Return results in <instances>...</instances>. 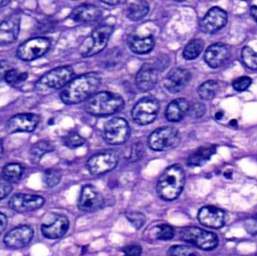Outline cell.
Segmentation results:
<instances>
[{"instance_id": "obj_21", "label": "cell", "mask_w": 257, "mask_h": 256, "mask_svg": "<svg viewBox=\"0 0 257 256\" xmlns=\"http://www.w3.org/2000/svg\"><path fill=\"white\" fill-rule=\"evenodd\" d=\"M159 71L154 65L145 63L141 67L136 76V84L140 91L154 90L158 82Z\"/></svg>"}, {"instance_id": "obj_14", "label": "cell", "mask_w": 257, "mask_h": 256, "mask_svg": "<svg viewBox=\"0 0 257 256\" xmlns=\"http://www.w3.org/2000/svg\"><path fill=\"white\" fill-rule=\"evenodd\" d=\"M45 201V198L40 195L18 193L10 198L9 206L18 213H28L42 208Z\"/></svg>"}, {"instance_id": "obj_12", "label": "cell", "mask_w": 257, "mask_h": 256, "mask_svg": "<svg viewBox=\"0 0 257 256\" xmlns=\"http://www.w3.org/2000/svg\"><path fill=\"white\" fill-rule=\"evenodd\" d=\"M105 204L102 194L92 185H84L78 199V208L85 213H93L103 207Z\"/></svg>"}, {"instance_id": "obj_50", "label": "cell", "mask_w": 257, "mask_h": 256, "mask_svg": "<svg viewBox=\"0 0 257 256\" xmlns=\"http://www.w3.org/2000/svg\"><path fill=\"white\" fill-rule=\"evenodd\" d=\"M10 3L11 1H9V0H3V1L0 0V9L5 7V6H7L8 5L10 4Z\"/></svg>"}, {"instance_id": "obj_4", "label": "cell", "mask_w": 257, "mask_h": 256, "mask_svg": "<svg viewBox=\"0 0 257 256\" xmlns=\"http://www.w3.org/2000/svg\"><path fill=\"white\" fill-rule=\"evenodd\" d=\"M73 76L74 70L71 66L55 68L39 78L35 85V90L39 93H47L64 88L72 81Z\"/></svg>"}, {"instance_id": "obj_55", "label": "cell", "mask_w": 257, "mask_h": 256, "mask_svg": "<svg viewBox=\"0 0 257 256\" xmlns=\"http://www.w3.org/2000/svg\"><path fill=\"white\" fill-rule=\"evenodd\" d=\"M231 125H232V126H236L237 125V121L236 120H232V121H231Z\"/></svg>"}, {"instance_id": "obj_42", "label": "cell", "mask_w": 257, "mask_h": 256, "mask_svg": "<svg viewBox=\"0 0 257 256\" xmlns=\"http://www.w3.org/2000/svg\"><path fill=\"white\" fill-rule=\"evenodd\" d=\"M144 147L142 143L139 142L134 144L132 147L131 152H130V156L128 157L130 162H134L141 160L143 157L144 155Z\"/></svg>"}, {"instance_id": "obj_1", "label": "cell", "mask_w": 257, "mask_h": 256, "mask_svg": "<svg viewBox=\"0 0 257 256\" xmlns=\"http://www.w3.org/2000/svg\"><path fill=\"white\" fill-rule=\"evenodd\" d=\"M102 84L97 72L84 74L72 79L60 92V97L66 105H76L96 94Z\"/></svg>"}, {"instance_id": "obj_48", "label": "cell", "mask_w": 257, "mask_h": 256, "mask_svg": "<svg viewBox=\"0 0 257 256\" xmlns=\"http://www.w3.org/2000/svg\"><path fill=\"white\" fill-rule=\"evenodd\" d=\"M9 69V65L6 62L0 61V81L4 79L5 74Z\"/></svg>"}, {"instance_id": "obj_2", "label": "cell", "mask_w": 257, "mask_h": 256, "mask_svg": "<svg viewBox=\"0 0 257 256\" xmlns=\"http://www.w3.org/2000/svg\"><path fill=\"white\" fill-rule=\"evenodd\" d=\"M184 168L180 165H173L165 170L157 185L159 197L166 201L176 199L181 195L185 184Z\"/></svg>"}, {"instance_id": "obj_36", "label": "cell", "mask_w": 257, "mask_h": 256, "mask_svg": "<svg viewBox=\"0 0 257 256\" xmlns=\"http://www.w3.org/2000/svg\"><path fill=\"white\" fill-rule=\"evenodd\" d=\"M85 139L76 132H69L63 138V144L69 149H76L85 143Z\"/></svg>"}, {"instance_id": "obj_34", "label": "cell", "mask_w": 257, "mask_h": 256, "mask_svg": "<svg viewBox=\"0 0 257 256\" xmlns=\"http://www.w3.org/2000/svg\"><path fill=\"white\" fill-rule=\"evenodd\" d=\"M61 178V172L60 170L56 169V168H49L44 173V183L48 188L55 187L60 183Z\"/></svg>"}, {"instance_id": "obj_15", "label": "cell", "mask_w": 257, "mask_h": 256, "mask_svg": "<svg viewBox=\"0 0 257 256\" xmlns=\"http://www.w3.org/2000/svg\"><path fill=\"white\" fill-rule=\"evenodd\" d=\"M34 231L30 225H21L13 228L5 236L6 247L12 249H20L27 246L33 240Z\"/></svg>"}, {"instance_id": "obj_52", "label": "cell", "mask_w": 257, "mask_h": 256, "mask_svg": "<svg viewBox=\"0 0 257 256\" xmlns=\"http://www.w3.org/2000/svg\"><path fill=\"white\" fill-rule=\"evenodd\" d=\"M223 113L221 112V111H219V112H217V114H215V118L217 119V120H220V119L223 117Z\"/></svg>"}, {"instance_id": "obj_9", "label": "cell", "mask_w": 257, "mask_h": 256, "mask_svg": "<svg viewBox=\"0 0 257 256\" xmlns=\"http://www.w3.org/2000/svg\"><path fill=\"white\" fill-rule=\"evenodd\" d=\"M118 162L119 155L117 152L105 150L90 156L86 166L92 175L98 176L113 171Z\"/></svg>"}, {"instance_id": "obj_41", "label": "cell", "mask_w": 257, "mask_h": 256, "mask_svg": "<svg viewBox=\"0 0 257 256\" xmlns=\"http://www.w3.org/2000/svg\"><path fill=\"white\" fill-rule=\"evenodd\" d=\"M251 84V78L247 76H242L234 80L232 82V87L236 91L242 92L247 90Z\"/></svg>"}, {"instance_id": "obj_18", "label": "cell", "mask_w": 257, "mask_h": 256, "mask_svg": "<svg viewBox=\"0 0 257 256\" xmlns=\"http://www.w3.org/2000/svg\"><path fill=\"white\" fill-rule=\"evenodd\" d=\"M232 52L229 45L226 44L215 43L208 47L204 54L205 63L212 68L217 69L224 66L230 60Z\"/></svg>"}, {"instance_id": "obj_40", "label": "cell", "mask_w": 257, "mask_h": 256, "mask_svg": "<svg viewBox=\"0 0 257 256\" xmlns=\"http://www.w3.org/2000/svg\"><path fill=\"white\" fill-rule=\"evenodd\" d=\"M206 112V107L202 102H196L189 108V115L193 119L202 118Z\"/></svg>"}, {"instance_id": "obj_13", "label": "cell", "mask_w": 257, "mask_h": 256, "mask_svg": "<svg viewBox=\"0 0 257 256\" xmlns=\"http://www.w3.org/2000/svg\"><path fill=\"white\" fill-rule=\"evenodd\" d=\"M39 121V116L33 113L16 114L8 120L6 124V131L9 134L32 132L36 129Z\"/></svg>"}, {"instance_id": "obj_29", "label": "cell", "mask_w": 257, "mask_h": 256, "mask_svg": "<svg viewBox=\"0 0 257 256\" xmlns=\"http://www.w3.org/2000/svg\"><path fill=\"white\" fill-rule=\"evenodd\" d=\"M150 6L148 2L138 1L135 3H132L128 6L127 12H126V16L130 21H140L142 18H145L148 12H149Z\"/></svg>"}, {"instance_id": "obj_45", "label": "cell", "mask_w": 257, "mask_h": 256, "mask_svg": "<svg viewBox=\"0 0 257 256\" xmlns=\"http://www.w3.org/2000/svg\"><path fill=\"white\" fill-rule=\"evenodd\" d=\"M246 231L251 234V235H256L257 234V215L253 217L249 218L245 221L244 223Z\"/></svg>"}, {"instance_id": "obj_26", "label": "cell", "mask_w": 257, "mask_h": 256, "mask_svg": "<svg viewBox=\"0 0 257 256\" xmlns=\"http://www.w3.org/2000/svg\"><path fill=\"white\" fill-rule=\"evenodd\" d=\"M215 152L214 146H202L189 156L187 160V165L190 167L202 166L211 159Z\"/></svg>"}, {"instance_id": "obj_46", "label": "cell", "mask_w": 257, "mask_h": 256, "mask_svg": "<svg viewBox=\"0 0 257 256\" xmlns=\"http://www.w3.org/2000/svg\"><path fill=\"white\" fill-rule=\"evenodd\" d=\"M169 63V57L163 55V57H160V58L157 59V62H156V64L154 65V66L158 69V71H163L168 67Z\"/></svg>"}, {"instance_id": "obj_20", "label": "cell", "mask_w": 257, "mask_h": 256, "mask_svg": "<svg viewBox=\"0 0 257 256\" xmlns=\"http://www.w3.org/2000/svg\"><path fill=\"white\" fill-rule=\"evenodd\" d=\"M198 220L204 226L208 228H222L226 223V213L221 209L214 206H205L199 210Z\"/></svg>"}, {"instance_id": "obj_16", "label": "cell", "mask_w": 257, "mask_h": 256, "mask_svg": "<svg viewBox=\"0 0 257 256\" xmlns=\"http://www.w3.org/2000/svg\"><path fill=\"white\" fill-rule=\"evenodd\" d=\"M227 13L219 7H213L208 11L199 23L201 31L205 34H214L226 26Z\"/></svg>"}, {"instance_id": "obj_37", "label": "cell", "mask_w": 257, "mask_h": 256, "mask_svg": "<svg viewBox=\"0 0 257 256\" xmlns=\"http://www.w3.org/2000/svg\"><path fill=\"white\" fill-rule=\"evenodd\" d=\"M241 58L245 66L252 70L257 71V53L250 47H244L241 52Z\"/></svg>"}, {"instance_id": "obj_27", "label": "cell", "mask_w": 257, "mask_h": 256, "mask_svg": "<svg viewBox=\"0 0 257 256\" xmlns=\"http://www.w3.org/2000/svg\"><path fill=\"white\" fill-rule=\"evenodd\" d=\"M54 150V145L51 141H45V140L37 141L30 149V162L33 164L39 163L45 154L51 153Z\"/></svg>"}, {"instance_id": "obj_25", "label": "cell", "mask_w": 257, "mask_h": 256, "mask_svg": "<svg viewBox=\"0 0 257 256\" xmlns=\"http://www.w3.org/2000/svg\"><path fill=\"white\" fill-rule=\"evenodd\" d=\"M128 45L133 53L143 55L149 54L153 51L155 46V41L152 36H139L134 35L128 39Z\"/></svg>"}, {"instance_id": "obj_11", "label": "cell", "mask_w": 257, "mask_h": 256, "mask_svg": "<svg viewBox=\"0 0 257 256\" xmlns=\"http://www.w3.org/2000/svg\"><path fill=\"white\" fill-rule=\"evenodd\" d=\"M49 38L37 37L29 39L20 45L17 50V57L23 61H33L45 55L51 48Z\"/></svg>"}, {"instance_id": "obj_51", "label": "cell", "mask_w": 257, "mask_h": 256, "mask_svg": "<svg viewBox=\"0 0 257 256\" xmlns=\"http://www.w3.org/2000/svg\"><path fill=\"white\" fill-rule=\"evenodd\" d=\"M102 3H106V4L109 5V6H116L118 4L120 1H102Z\"/></svg>"}, {"instance_id": "obj_24", "label": "cell", "mask_w": 257, "mask_h": 256, "mask_svg": "<svg viewBox=\"0 0 257 256\" xmlns=\"http://www.w3.org/2000/svg\"><path fill=\"white\" fill-rule=\"evenodd\" d=\"M190 105L187 99L179 98L171 102L166 108L165 116L169 122L177 123L181 121L188 113Z\"/></svg>"}, {"instance_id": "obj_31", "label": "cell", "mask_w": 257, "mask_h": 256, "mask_svg": "<svg viewBox=\"0 0 257 256\" xmlns=\"http://www.w3.org/2000/svg\"><path fill=\"white\" fill-rule=\"evenodd\" d=\"M205 46V42L202 39L190 41L183 51V57L185 60H193L197 58Z\"/></svg>"}, {"instance_id": "obj_28", "label": "cell", "mask_w": 257, "mask_h": 256, "mask_svg": "<svg viewBox=\"0 0 257 256\" xmlns=\"http://www.w3.org/2000/svg\"><path fill=\"white\" fill-rule=\"evenodd\" d=\"M24 173V168L18 163H10L6 165L2 171V177L6 181L12 183H17L22 178Z\"/></svg>"}, {"instance_id": "obj_35", "label": "cell", "mask_w": 257, "mask_h": 256, "mask_svg": "<svg viewBox=\"0 0 257 256\" xmlns=\"http://www.w3.org/2000/svg\"><path fill=\"white\" fill-rule=\"evenodd\" d=\"M28 78V74L21 72L18 69H9L4 75V80L7 84H19Z\"/></svg>"}, {"instance_id": "obj_22", "label": "cell", "mask_w": 257, "mask_h": 256, "mask_svg": "<svg viewBox=\"0 0 257 256\" xmlns=\"http://www.w3.org/2000/svg\"><path fill=\"white\" fill-rule=\"evenodd\" d=\"M102 15V9L98 6L91 4H83L72 10L69 18L74 22L86 24L98 21Z\"/></svg>"}, {"instance_id": "obj_5", "label": "cell", "mask_w": 257, "mask_h": 256, "mask_svg": "<svg viewBox=\"0 0 257 256\" xmlns=\"http://www.w3.org/2000/svg\"><path fill=\"white\" fill-rule=\"evenodd\" d=\"M114 31V27L103 25L96 27L80 45L79 53L83 57L96 55L105 49Z\"/></svg>"}, {"instance_id": "obj_10", "label": "cell", "mask_w": 257, "mask_h": 256, "mask_svg": "<svg viewBox=\"0 0 257 256\" xmlns=\"http://www.w3.org/2000/svg\"><path fill=\"white\" fill-rule=\"evenodd\" d=\"M160 111V103L152 97L141 99L132 110L133 121L140 126L151 124L157 119Z\"/></svg>"}, {"instance_id": "obj_23", "label": "cell", "mask_w": 257, "mask_h": 256, "mask_svg": "<svg viewBox=\"0 0 257 256\" xmlns=\"http://www.w3.org/2000/svg\"><path fill=\"white\" fill-rule=\"evenodd\" d=\"M69 228V221L63 215L57 216L55 220L51 224H43L41 226V232L47 239L55 240L64 236Z\"/></svg>"}, {"instance_id": "obj_38", "label": "cell", "mask_w": 257, "mask_h": 256, "mask_svg": "<svg viewBox=\"0 0 257 256\" xmlns=\"http://www.w3.org/2000/svg\"><path fill=\"white\" fill-rule=\"evenodd\" d=\"M121 57V51L118 48H113V49L109 50L108 53L104 56L102 64L105 67H113L120 61Z\"/></svg>"}, {"instance_id": "obj_3", "label": "cell", "mask_w": 257, "mask_h": 256, "mask_svg": "<svg viewBox=\"0 0 257 256\" xmlns=\"http://www.w3.org/2000/svg\"><path fill=\"white\" fill-rule=\"evenodd\" d=\"M123 97L111 92L96 93L86 101L84 109L88 114L97 117L111 115L119 112L124 107Z\"/></svg>"}, {"instance_id": "obj_6", "label": "cell", "mask_w": 257, "mask_h": 256, "mask_svg": "<svg viewBox=\"0 0 257 256\" xmlns=\"http://www.w3.org/2000/svg\"><path fill=\"white\" fill-rule=\"evenodd\" d=\"M179 237L182 241L205 251L213 250L217 248L219 243L217 234L197 227L183 228L180 231Z\"/></svg>"}, {"instance_id": "obj_43", "label": "cell", "mask_w": 257, "mask_h": 256, "mask_svg": "<svg viewBox=\"0 0 257 256\" xmlns=\"http://www.w3.org/2000/svg\"><path fill=\"white\" fill-rule=\"evenodd\" d=\"M13 190V186L3 177H0V201L6 198Z\"/></svg>"}, {"instance_id": "obj_47", "label": "cell", "mask_w": 257, "mask_h": 256, "mask_svg": "<svg viewBox=\"0 0 257 256\" xmlns=\"http://www.w3.org/2000/svg\"><path fill=\"white\" fill-rule=\"evenodd\" d=\"M7 216H6L4 213L0 212V235H1L3 231L6 230V227H7Z\"/></svg>"}, {"instance_id": "obj_54", "label": "cell", "mask_w": 257, "mask_h": 256, "mask_svg": "<svg viewBox=\"0 0 257 256\" xmlns=\"http://www.w3.org/2000/svg\"><path fill=\"white\" fill-rule=\"evenodd\" d=\"M224 176L226 177H230L232 176V172L229 173L228 171H226L224 174Z\"/></svg>"}, {"instance_id": "obj_53", "label": "cell", "mask_w": 257, "mask_h": 256, "mask_svg": "<svg viewBox=\"0 0 257 256\" xmlns=\"http://www.w3.org/2000/svg\"><path fill=\"white\" fill-rule=\"evenodd\" d=\"M3 153V144L2 140L0 139V154Z\"/></svg>"}, {"instance_id": "obj_8", "label": "cell", "mask_w": 257, "mask_h": 256, "mask_svg": "<svg viewBox=\"0 0 257 256\" xmlns=\"http://www.w3.org/2000/svg\"><path fill=\"white\" fill-rule=\"evenodd\" d=\"M130 135V126L127 121L121 117H114L108 120L102 129V138L110 145L124 144Z\"/></svg>"}, {"instance_id": "obj_7", "label": "cell", "mask_w": 257, "mask_h": 256, "mask_svg": "<svg viewBox=\"0 0 257 256\" xmlns=\"http://www.w3.org/2000/svg\"><path fill=\"white\" fill-rule=\"evenodd\" d=\"M181 139V134L178 129L172 126H164L151 134L148 145L154 151H168L178 147Z\"/></svg>"}, {"instance_id": "obj_39", "label": "cell", "mask_w": 257, "mask_h": 256, "mask_svg": "<svg viewBox=\"0 0 257 256\" xmlns=\"http://www.w3.org/2000/svg\"><path fill=\"white\" fill-rule=\"evenodd\" d=\"M126 217L130 224L137 230L142 228L146 222V216L142 212H128L126 213Z\"/></svg>"}, {"instance_id": "obj_30", "label": "cell", "mask_w": 257, "mask_h": 256, "mask_svg": "<svg viewBox=\"0 0 257 256\" xmlns=\"http://www.w3.org/2000/svg\"><path fill=\"white\" fill-rule=\"evenodd\" d=\"M220 90L218 82L216 81H206L203 83L198 89V93L201 99L205 101L212 100L217 96Z\"/></svg>"}, {"instance_id": "obj_19", "label": "cell", "mask_w": 257, "mask_h": 256, "mask_svg": "<svg viewBox=\"0 0 257 256\" xmlns=\"http://www.w3.org/2000/svg\"><path fill=\"white\" fill-rule=\"evenodd\" d=\"M191 78V74L187 69L174 68L166 77L164 86L169 93L176 94L187 87Z\"/></svg>"}, {"instance_id": "obj_33", "label": "cell", "mask_w": 257, "mask_h": 256, "mask_svg": "<svg viewBox=\"0 0 257 256\" xmlns=\"http://www.w3.org/2000/svg\"><path fill=\"white\" fill-rule=\"evenodd\" d=\"M167 256H200V254L192 246L175 245L169 248Z\"/></svg>"}, {"instance_id": "obj_44", "label": "cell", "mask_w": 257, "mask_h": 256, "mask_svg": "<svg viewBox=\"0 0 257 256\" xmlns=\"http://www.w3.org/2000/svg\"><path fill=\"white\" fill-rule=\"evenodd\" d=\"M122 252L124 253V256H141L142 253V248L140 245H128L122 249Z\"/></svg>"}, {"instance_id": "obj_17", "label": "cell", "mask_w": 257, "mask_h": 256, "mask_svg": "<svg viewBox=\"0 0 257 256\" xmlns=\"http://www.w3.org/2000/svg\"><path fill=\"white\" fill-rule=\"evenodd\" d=\"M21 30V16L13 14L0 23V47H7L16 42Z\"/></svg>"}, {"instance_id": "obj_32", "label": "cell", "mask_w": 257, "mask_h": 256, "mask_svg": "<svg viewBox=\"0 0 257 256\" xmlns=\"http://www.w3.org/2000/svg\"><path fill=\"white\" fill-rule=\"evenodd\" d=\"M153 234L157 240H170L175 237V231L170 225L160 224L154 227Z\"/></svg>"}, {"instance_id": "obj_56", "label": "cell", "mask_w": 257, "mask_h": 256, "mask_svg": "<svg viewBox=\"0 0 257 256\" xmlns=\"http://www.w3.org/2000/svg\"><path fill=\"white\" fill-rule=\"evenodd\" d=\"M256 256H257V255Z\"/></svg>"}, {"instance_id": "obj_49", "label": "cell", "mask_w": 257, "mask_h": 256, "mask_svg": "<svg viewBox=\"0 0 257 256\" xmlns=\"http://www.w3.org/2000/svg\"><path fill=\"white\" fill-rule=\"evenodd\" d=\"M250 15L257 24V6H253L250 8Z\"/></svg>"}]
</instances>
